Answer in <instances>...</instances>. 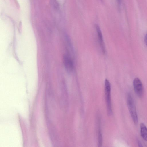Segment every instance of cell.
Instances as JSON below:
<instances>
[{
  "label": "cell",
  "instance_id": "obj_1",
  "mask_svg": "<svg viewBox=\"0 0 147 147\" xmlns=\"http://www.w3.org/2000/svg\"><path fill=\"white\" fill-rule=\"evenodd\" d=\"M111 87L110 83L107 79L105 81V91L107 113L109 115L112 113L111 98Z\"/></svg>",
  "mask_w": 147,
  "mask_h": 147
},
{
  "label": "cell",
  "instance_id": "obj_2",
  "mask_svg": "<svg viewBox=\"0 0 147 147\" xmlns=\"http://www.w3.org/2000/svg\"><path fill=\"white\" fill-rule=\"evenodd\" d=\"M127 104L129 111L135 124L138 122V118L136 108L132 97L130 93L127 96Z\"/></svg>",
  "mask_w": 147,
  "mask_h": 147
},
{
  "label": "cell",
  "instance_id": "obj_3",
  "mask_svg": "<svg viewBox=\"0 0 147 147\" xmlns=\"http://www.w3.org/2000/svg\"><path fill=\"white\" fill-rule=\"evenodd\" d=\"M133 85L134 91L140 98L142 97L143 94L142 84L140 80L138 78H135L133 81Z\"/></svg>",
  "mask_w": 147,
  "mask_h": 147
},
{
  "label": "cell",
  "instance_id": "obj_4",
  "mask_svg": "<svg viewBox=\"0 0 147 147\" xmlns=\"http://www.w3.org/2000/svg\"><path fill=\"white\" fill-rule=\"evenodd\" d=\"M63 62L65 68L68 72L71 73L74 68L73 61L71 57L68 55H65L63 57Z\"/></svg>",
  "mask_w": 147,
  "mask_h": 147
},
{
  "label": "cell",
  "instance_id": "obj_5",
  "mask_svg": "<svg viewBox=\"0 0 147 147\" xmlns=\"http://www.w3.org/2000/svg\"><path fill=\"white\" fill-rule=\"evenodd\" d=\"M96 28L100 46L103 53H105V49L101 30L100 27L98 25H96Z\"/></svg>",
  "mask_w": 147,
  "mask_h": 147
},
{
  "label": "cell",
  "instance_id": "obj_6",
  "mask_svg": "<svg viewBox=\"0 0 147 147\" xmlns=\"http://www.w3.org/2000/svg\"><path fill=\"white\" fill-rule=\"evenodd\" d=\"M140 134L142 138L147 141V127L143 123L140 125Z\"/></svg>",
  "mask_w": 147,
  "mask_h": 147
},
{
  "label": "cell",
  "instance_id": "obj_7",
  "mask_svg": "<svg viewBox=\"0 0 147 147\" xmlns=\"http://www.w3.org/2000/svg\"><path fill=\"white\" fill-rule=\"evenodd\" d=\"M98 142L99 147L101 146L102 142V133L100 126H99L98 133Z\"/></svg>",
  "mask_w": 147,
  "mask_h": 147
},
{
  "label": "cell",
  "instance_id": "obj_8",
  "mask_svg": "<svg viewBox=\"0 0 147 147\" xmlns=\"http://www.w3.org/2000/svg\"><path fill=\"white\" fill-rule=\"evenodd\" d=\"M144 42L146 45L147 46V33L146 35L144 38Z\"/></svg>",
  "mask_w": 147,
  "mask_h": 147
},
{
  "label": "cell",
  "instance_id": "obj_9",
  "mask_svg": "<svg viewBox=\"0 0 147 147\" xmlns=\"http://www.w3.org/2000/svg\"><path fill=\"white\" fill-rule=\"evenodd\" d=\"M138 145H140L139 146H142V144H141V143L140 142H138Z\"/></svg>",
  "mask_w": 147,
  "mask_h": 147
},
{
  "label": "cell",
  "instance_id": "obj_10",
  "mask_svg": "<svg viewBox=\"0 0 147 147\" xmlns=\"http://www.w3.org/2000/svg\"><path fill=\"white\" fill-rule=\"evenodd\" d=\"M119 2H120V0H117Z\"/></svg>",
  "mask_w": 147,
  "mask_h": 147
}]
</instances>
